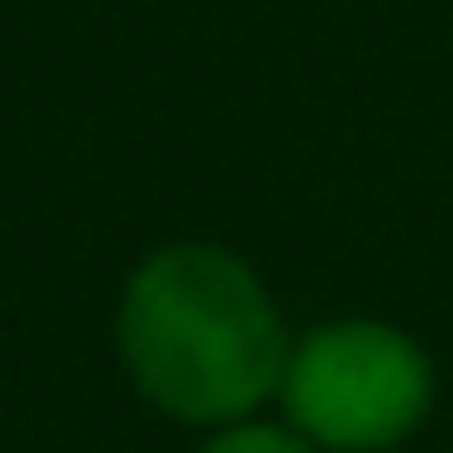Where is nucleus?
Wrapping results in <instances>:
<instances>
[{"label": "nucleus", "mask_w": 453, "mask_h": 453, "mask_svg": "<svg viewBox=\"0 0 453 453\" xmlns=\"http://www.w3.org/2000/svg\"><path fill=\"white\" fill-rule=\"evenodd\" d=\"M113 347L134 394L180 426H234L280 394L287 320L234 247L173 241L120 287Z\"/></svg>", "instance_id": "nucleus-1"}, {"label": "nucleus", "mask_w": 453, "mask_h": 453, "mask_svg": "<svg viewBox=\"0 0 453 453\" xmlns=\"http://www.w3.org/2000/svg\"><path fill=\"white\" fill-rule=\"evenodd\" d=\"M287 420L326 453H387L434 407V360L387 320H326L287 354Z\"/></svg>", "instance_id": "nucleus-2"}, {"label": "nucleus", "mask_w": 453, "mask_h": 453, "mask_svg": "<svg viewBox=\"0 0 453 453\" xmlns=\"http://www.w3.org/2000/svg\"><path fill=\"white\" fill-rule=\"evenodd\" d=\"M200 453H326V447H313L300 426H260V420H234V426H220V434L207 440Z\"/></svg>", "instance_id": "nucleus-3"}]
</instances>
